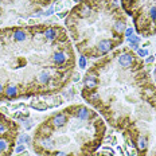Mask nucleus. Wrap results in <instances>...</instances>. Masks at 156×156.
Masks as SVG:
<instances>
[{
	"label": "nucleus",
	"instance_id": "1",
	"mask_svg": "<svg viewBox=\"0 0 156 156\" xmlns=\"http://www.w3.org/2000/svg\"><path fill=\"white\" fill-rule=\"evenodd\" d=\"M74 66L70 40L61 26L0 28V101L59 92Z\"/></svg>",
	"mask_w": 156,
	"mask_h": 156
},
{
	"label": "nucleus",
	"instance_id": "2",
	"mask_svg": "<svg viewBox=\"0 0 156 156\" xmlns=\"http://www.w3.org/2000/svg\"><path fill=\"white\" fill-rule=\"evenodd\" d=\"M85 58H100L124 42L127 18L118 0H81L65 20Z\"/></svg>",
	"mask_w": 156,
	"mask_h": 156
},
{
	"label": "nucleus",
	"instance_id": "3",
	"mask_svg": "<svg viewBox=\"0 0 156 156\" xmlns=\"http://www.w3.org/2000/svg\"><path fill=\"white\" fill-rule=\"evenodd\" d=\"M105 125L94 110L85 105H71L54 113L38 127L34 148L39 155L50 156L66 147L78 149L82 155L93 152L101 143Z\"/></svg>",
	"mask_w": 156,
	"mask_h": 156
},
{
	"label": "nucleus",
	"instance_id": "4",
	"mask_svg": "<svg viewBox=\"0 0 156 156\" xmlns=\"http://www.w3.org/2000/svg\"><path fill=\"white\" fill-rule=\"evenodd\" d=\"M121 5L133 18L139 34H156V0H121Z\"/></svg>",
	"mask_w": 156,
	"mask_h": 156
},
{
	"label": "nucleus",
	"instance_id": "5",
	"mask_svg": "<svg viewBox=\"0 0 156 156\" xmlns=\"http://www.w3.org/2000/svg\"><path fill=\"white\" fill-rule=\"evenodd\" d=\"M31 106L32 108H35V109H38V110H46L47 108H49V105H46L44 102H35V101L31 102Z\"/></svg>",
	"mask_w": 156,
	"mask_h": 156
},
{
	"label": "nucleus",
	"instance_id": "6",
	"mask_svg": "<svg viewBox=\"0 0 156 156\" xmlns=\"http://www.w3.org/2000/svg\"><path fill=\"white\" fill-rule=\"evenodd\" d=\"M78 65H79V67H82V69H85V67H86V58L83 57V55H81V57H79Z\"/></svg>",
	"mask_w": 156,
	"mask_h": 156
},
{
	"label": "nucleus",
	"instance_id": "7",
	"mask_svg": "<svg viewBox=\"0 0 156 156\" xmlns=\"http://www.w3.org/2000/svg\"><path fill=\"white\" fill-rule=\"evenodd\" d=\"M50 156H69V153L63 152V151H55V152H53Z\"/></svg>",
	"mask_w": 156,
	"mask_h": 156
},
{
	"label": "nucleus",
	"instance_id": "8",
	"mask_svg": "<svg viewBox=\"0 0 156 156\" xmlns=\"http://www.w3.org/2000/svg\"><path fill=\"white\" fill-rule=\"evenodd\" d=\"M137 54H139V57H145V55L148 54V51L147 50H139L137 51Z\"/></svg>",
	"mask_w": 156,
	"mask_h": 156
},
{
	"label": "nucleus",
	"instance_id": "9",
	"mask_svg": "<svg viewBox=\"0 0 156 156\" xmlns=\"http://www.w3.org/2000/svg\"><path fill=\"white\" fill-rule=\"evenodd\" d=\"M132 32H133L132 28H127V31H125V36H128V38H129V36L132 35Z\"/></svg>",
	"mask_w": 156,
	"mask_h": 156
},
{
	"label": "nucleus",
	"instance_id": "10",
	"mask_svg": "<svg viewBox=\"0 0 156 156\" xmlns=\"http://www.w3.org/2000/svg\"><path fill=\"white\" fill-rule=\"evenodd\" d=\"M24 151V147L23 145H19V147H18V148H16V152L19 153V152H23Z\"/></svg>",
	"mask_w": 156,
	"mask_h": 156
},
{
	"label": "nucleus",
	"instance_id": "11",
	"mask_svg": "<svg viewBox=\"0 0 156 156\" xmlns=\"http://www.w3.org/2000/svg\"><path fill=\"white\" fill-rule=\"evenodd\" d=\"M11 1H16V0H0V3H11Z\"/></svg>",
	"mask_w": 156,
	"mask_h": 156
},
{
	"label": "nucleus",
	"instance_id": "12",
	"mask_svg": "<svg viewBox=\"0 0 156 156\" xmlns=\"http://www.w3.org/2000/svg\"><path fill=\"white\" fill-rule=\"evenodd\" d=\"M46 1H49V0H42V4H46V5H47Z\"/></svg>",
	"mask_w": 156,
	"mask_h": 156
}]
</instances>
